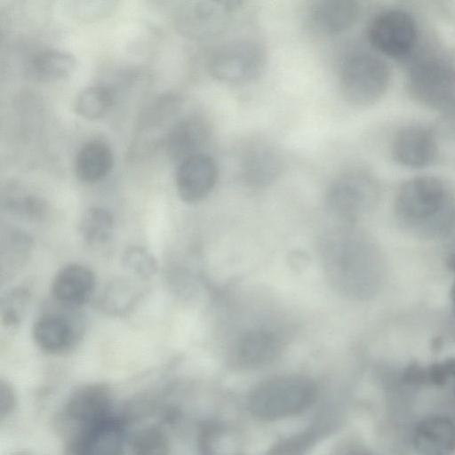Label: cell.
I'll return each instance as SVG.
<instances>
[{"instance_id":"6da1fadb","label":"cell","mask_w":455,"mask_h":455,"mask_svg":"<svg viewBox=\"0 0 455 455\" xmlns=\"http://www.w3.org/2000/svg\"><path fill=\"white\" fill-rule=\"evenodd\" d=\"M322 248L324 272L339 293L362 298L373 292L379 266L375 249L364 237L340 227L331 231Z\"/></svg>"},{"instance_id":"7a4b0ae2","label":"cell","mask_w":455,"mask_h":455,"mask_svg":"<svg viewBox=\"0 0 455 455\" xmlns=\"http://www.w3.org/2000/svg\"><path fill=\"white\" fill-rule=\"evenodd\" d=\"M391 79V69L383 59L370 52H358L350 54L342 62L338 84L347 103L367 108L385 96Z\"/></svg>"},{"instance_id":"3957f363","label":"cell","mask_w":455,"mask_h":455,"mask_svg":"<svg viewBox=\"0 0 455 455\" xmlns=\"http://www.w3.org/2000/svg\"><path fill=\"white\" fill-rule=\"evenodd\" d=\"M316 388L307 378L275 377L259 384L249 397L250 411L262 419H277L300 413L315 401Z\"/></svg>"},{"instance_id":"277c9868","label":"cell","mask_w":455,"mask_h":455,"mask_svg":"<svg viewBox=\"0 0 455 455\" xmlns=\"http://www.w3.org/2000/svg\"><path fill=\"white\" fill-rule=\"evenodd\" d=\"M267 50L262 42L253 37H238L223 42L207 60L210 76L228 85L253 82L264 71Z\"/></svg>"},{"instance_id":"5b68a950","label":"cell","mask_w":455,"mask_h":455,"mask_svg":"<svg viewBox=\"0 0 455 455\" xmlns=\"http://www.w3.org/2000/svg\"><path fill=\"white\" fill-rule=\"evenodd\" d=\"M377 184L373 176L360 168L339 173L329 185L325 194L326 207L334 217L350 222L374 202Z\"/></svg>"},{"instance_id":"8992f818","label":"cell","mask_w":455,"mask_h":455,"mask_svg":"<svg viewBox=\"0 0 455 455\" xmlns=\"http://www.w3.org/2000/svg\"><path fill=\"white\" fill-rule=\"evenodd\" d=\"M370 44L388 58L410 54L418 41V25L414 17L401 9L385 10L376 14L367 28Z\"/></svg>"},{"instance_id":"52a82bcc","label":"cell","mask_w":455,"mask_h":455,"mask_svg":"<svg viewBox=\"0 0 455 455\" xmlns=\"http://www.w3.org/2000/svg\"><path fill=\"white\" fill-rule=\"evenodd\" d=\"M239 4L212 0L185 2L176 14L177 28L193 39L216 37L228 28Z\"/></svg>"},{"instance_id":"ba28073f","label":"cell","mask_w":455,"mask_h":455,"mask_svg":"<svg viewBox=\"0 0 455 455\" xmlns=\"http://www.w3.org/2000/svg\"><path fill=\"white\" fill-rule=\"evenodd\" d=\"M445 200L446 188L441 179L433 175H419L401 185L395 206L400 217L420 221L435 216Z\"/></svg>"},{"instance_id":"9c48e42d","label":"cell","mask_w":455,"mask_h":455,"mask_svg":"<svg viewBox=\"0 0 455 455\" xmlns=\"http://www.w3.org/2000/svg\"><path fill=\"white\" fill-rule=\"evenodd\" d=\"M439 141L432 127L411 123L400 127L391 143V156L400 166L422 169L438 157Z\"/></svg>"},{"instance_id":"30bf717a","label":"cell","mask_w":455,"mask_h":455,"mask_svg":"<svg viewBox=\"0 0 455 455\" xmlns=\"http://www.w3.org/2000/svg\"><path fill=\"white\" fill-rule=\"evenodd\" d=\"M82 320L74 313L46 312L33 323L34 343L43 352L59 355L72 349L81 339Z\"/></svg>"},{"instance_id":"8fae6325","label":"cell","mask_w":455,"mask_h":455,"mask_svg":"<svg viewBox=\"0 0 455 455\" xmlns=\"http://www.w3.org/2000/svg\"><path fill=\"white\" fill-rule=\"evenodd\" d=\"M219 178L215 159L200 152L179 163L175 174V187L179 197L185 203L201 202L214 188Z\"/></svg>"},{"instance_id":"7c38bea8","label":"cell","mask_w":455,"mask_h":455,"mask_svg":"<svg viewBox=\"0 0 455 455\" xmlns=\"http://www.w3.org/2000/svg\"><path fill=\"white\" fill-rule=\"evenodd\" d=\"M360 14V4L353 0H316L305 12L306 28L315 36H335L349 30Z\"/></svg>"},{"instance_id":"4fadbf2b","label":"cell","mask_w":455,"mask_h":455,"mask_svg":"<svg viewBox=\"0 0 455 455\" xmlns=\"http://www.w3.org/2000/svg\"><path fill=\"white\" fill-rule=\"evenodd\" d=\"M238 156V170L243 180L252 187L273 182L281 173L283 160L279 151L264 140L246 143Z\"/></svg>"},{"instance_id":"5bb4252c","label":"cell","mask_w":455,"mask_h":455,"mask_svg":"<svg viewBox=\"0 0 455 455\" xmlns=\"http://www.w3.org/2000/svg\"><path fill=\"white\" fill-rule=\"evenodd\" d=\"M212 124L200 113H191L179 119L169 130L166 138L168 156L174 161L203 152L212 135Z\"/></svg>"},{"instance_id":"9a60e30c","label":"cell","mask_w":455,"mask_h":455,"mask_svg":"<svg viewBox=\"0 0 455 455\" xmlns=\"http://www.w3.org/2000/svg\"><path fill=\"white\" fill-rule=\"evenodd\" d=\"M95 287L96 277L90 267L70 263L63 266L54 275L51 293L59 305L76 308L91 299Z\"/></svg>"},{"instance_id":"2e32d148","label":"cell","mask_w":455,"mask_h":455,"mask_svg":"<svg viewBox=\"0 0 455 455\" xmlns=\"http://www.w3.org/2000/svg\"><path fill=\"white\" fill-rule=\"evenodd\" d=\"M110 392L107 386L91 384L79 388L69 399L65 412L68 419L84 429L108 419Z\"/></svg>"},{"instance_id":"e0dca14e","label":"cell","mask_w":455,"mask_h":455,"mask_svg":"<svg viewBox=\"0 0 455 455\" xmlns=\"http://www.w3.org/2000/svg\"><path fill=\"white\" fill-rule=\"evenodd\" d=\"M446 63L424 61L414 68L411 87L419 99L443 104L455 95V70Z\"/></svg>"},{"instance_id":"ac0fdd59","label":"cell","mask_w":455,"mask_h":455,"mask_svg":"<svg viewBox=\"0 0 455 455\" xmlns=\"http://www.w3.org/2000/svg\"><path fill=\"white\" fill-rule=\"evenodd\" d=\"M413 444L421 455H451L455 449V425L445 417L426 419L414 431Z\"/></svg>"},{"instance_id":"d6986e66","label":"cell","mask_w":455,"mask_h":455,"mask_svg":"<svg viewBox=\"0 0 455 455\" xmlns=\"http://www.w3.org/2000/svg\"><path fill=\"white\" fill-rule=\"evenodd\" d=\"M113 164L114 155L109 145L100 140H91L76 152L74 172L81 182L93 184L108 176Z\"/></svg>"},{"instance_id":"ffe728a7","label":"cell","mask_w":455,"mask_h":455,"mask_svg":"<svg viewBox=\"0 0 455 455\" xmlns=\"http://www.w3.org/2000/svg\"><path fill=\"white\" fill-rule=\"evenodd\" d=\"M282 350V341L268 330H252L239 339L237 352L240 359L251 365H259L275 359Z\"/></svg>"},{"instance_id":"44dd1931","label":"cell","mask_w":455,"mask_h":455,"mask_svg":"<svg viewBox=\"0 0 455 455\" xmlns=\"http://www.w3.org/2000/svg\"><path fill=\"white\" fill-rule=\"evenodd\" d=\"M141 296L140 287L127 278L109 282L98 298V307L106 315L120 316L132 310Z\"/></svg>"},{"instance_id":"7402d4cb","label":"cell","mask_w":455,"mask_h":455,"mask_svg":"<svg viewBox=\"0 0 455 455\" xmlns=\"http://www.w3.org/2000/svg\"><path fill=\"white\" fill-rule=\"evenodd\" d=\"M76 65V58L71 52L61 49H46L33 58L31 69L37 78L52 82L69 76Z\"/></svg>"},{"instance_id":"603a6c76","label":"cell","mask_w":455,"mask_h":455,"mask_svg":"<svg viewBox=\"0 0 455 455\" xmlns=\"http://www.w3.org/2000/svg\"><path fill=\"white\" fill-rule=\"evenodd\" d=\"M115 221L105 208L94 206L86 209L79 221V233L85 243L100 246L107 243L114 233Z\"/></svg>"},{"instance_id":"cb8c5ba5","label":"cell","mask_w":455,"mask_h":455,"mask_svg":"<svg viewBox=\"0 0 455 455\" xmlns=\"http://www.w3.org/2000/svg\"><path fill=\"white\" fill-rule=\"evenodd\" d=\"M113 101L110 89L103 85H92L83 89L76 95L74 110L84 119L97 120L109 112Z\"/></svg>"},{"instance_id":"d4e9b609","label":"cell","mask_w":455,"mask_h":455,"mask_svg":"<svg viewBox=\"0 0 455 455\" xmlns=\"http://www.w3.org/2000/svg\"><path fill=\"white\" fill-rule=\"evenodd\" d=\"M32 251V240L20 230L7 233L2 241L0 265L1 272L12 273L26 263Z\"/></svg>"},{"instance_id":"484cf974","label":"cell","mask_w":455,"mask_h":455,"mask_svg":"<svg viewBox=\"0 0 455 455\" xmlns=\"http://www.w3.org/2000/svg\"><path fill=\"white\" fill-rule=\"evenodd\" d=\"M31 300L28 287L16 286L2 296L0 301V320L7 329H16L22 323Z\"/></svg>"},{"instance_id":"4316f807","label":"cell","mask_w":455,"mask_h":455,"mask_svg":"<svg viewBox=\"0 0 455 455\" xmlns=\"http://www.w3.org/2000/svg\"><path fill=\"white\" fill-rule=\"evenodd\" d=\"M203 455H238L235 436L221 426L207 427L201 439Z\"/></svg>"},{"instance_id":"83f0119b","label":"cell","mask_w":455,"mask_h":455,"mask_svg":"<svg viewBox=\"0 0 455 455\" xmlns=\"http://www.w3.org/2000/svg\"><path fill=\"white\" fill-rule=\"evenodd\" d=\"M124 268L139 279H148L157 270V262L154 255L145 247L132 245L122 254Z\"/></svg>"},{"instance_id":"f1b7e54d","label":"cell","mask_w":455,"mask_h":455,"mask_svg":"<svg viewBox=\"0 0 455 455\" xmlns=\"http://www.w3.org/2000/svg\"><path fill=\"white\" fill-rule=\"evenodd\" d=\"M5 205L14 214L28 220H36L45 211V203L41 197L15 187L7 193Z\"/></svg>"},{"instance_id":"f546056e","label":"cell","mask_w":455,"mask_h":455,"mask_svg":"<svg viewBox=\"0 0 455 455\" xmlns=\"http://www.w3.org/2000/svg\"><path fill=\"white\" fill-rule=\"evenodd\" d=\"M115 7L116 2L108 0H75L64 4V10L70 18L84 22L100 20Z\"/></svg>"},{"instance_id":"4dcf8cb0","label":"cell","mask_w":455,"mask_h":455,"mask_svg":"<svg viewBox=\"0 0 455 455\" xmlns=\"http://www.w3.org/2000/svg\"><path fill=\"white\" fill-rule=\"evenodd\" d=\"M132 446L136 455H165L167 449V443L162 433L154 429L140 434Z\"/></svg>"},{"instance_id":"1f68e13d","label":"cell","mask_w":455,"mask_h":455,"mask_svg":"<svg viewBox=\"0 0 455 455\" xmlns=\"http://www.w3.org/2000/svg\"><path fill=\"white\" fill-rule=\"evenodd\" d=\"M16 404L15 393L12 387L4 381L0 382V414L1 417L10 414Z\"/></svg>"},{"instance_id":"d6a6232c","label":"cell","mask_w":455,"mask_h":455,"mask_svg":"<svg viewBox=\"0 0 455 455\" xmlns=\"http://www.w3.org/2000/svg\"><path fill=\"white\" fill-rule=\"evenodd\" d=\"M404 378L411 383L419 384L427 382V369L418 363H412L405 370Z\"/></svg>"},{"instance_id":"836d02e7","label":"cell","mask_w":455,"mask_h":455,"mask_svg":"<svg viewBox=\"0 0 455 455\" xmlns=\"http://www.w3.org/2000/svg\"><path fill=\"white\" fill-rule=\"evenodd\" d=\"M451 299L452 302L453 310L455 312V280L451 289Z\"/></svg>"},{"instance_id":"e575fe53","label":"cell","mask_w":455,"mask_h":455,"mask_svg":"<svg viewBox=\"0 0 455 455\" xmlns=\"http://www.w3.org/2000/svg\"><path fill=\"white\" fill-rule=\"evenodd\" d=\"M448 265L455 272V255H452L448 259Z\"/></svg>"},{"instance_id":"d590c367","label":"cell","mask_w":455,"mask_h":455,"mask_svg":"<svg viewBox=\"0 0 455 455\" xmlns=\"http://www.w3.org/2000/svg\"><path fill=\"white\" fill-rule=\"evenodd\" d=\"M349 455H369L365 452H362V451H355V452H352L350 453Z\"/></svg>"}]
</instances>
